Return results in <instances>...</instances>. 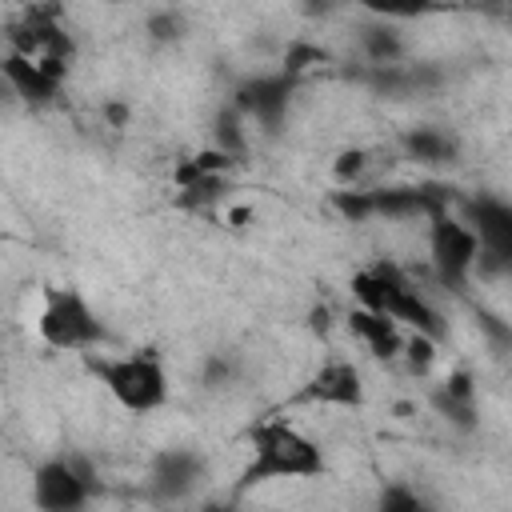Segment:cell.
Masks as SVG:
<instances>
[{"instance_id": "cell-11", "label": "cell", "mask_w": 512, "mask_h": 512, "mask_svg": "<svg viewBox=\"0 0 512 512\" xmlns=\"http://www.w3.org/2000/svg\"><path fill=\"white\" fill-rule=\"evenodd\" d=\"M372 168H376V152L364 148V144H348V148H340V152L332 156V164H328L336 188H368Z\"/></svg>"}, {"instance_id": "cell-14", "label": "cell", "mask_w": 512, "mask_h": 512, "mask_svg": "<svg viewBox=\"0 0 512 512\" xmlns=\"http://www.w3.org/2000/svg\"><path fill=\"white\" fill-rule=\"evenodd\" d=\"M376 512H436V508H432L416 488H408V484H388V488L380 492Z\"/></svg>"}, {"instance_id": "cell-15", "label": "cell", "mask_w": 512, "mask_h": 512, "mask_svg": "<svg viewBox=\"0 0 512 512\" xmlns=\"http://www.w3.org/2000/svg\"><path fill=\"white\" fill-rule=\"evenodd\" d=\"M144 32H148L152 40H160V44L180 40V36H184V16L172 12V8H160V12H152V16L144 20Z\"/></svg>"}, {"instance_id": "cell-9", "label": "cell", "mask_w": 512, "mask_h": 512, "mask_svg": "<svg viewBox=\"0 0 512 512\" xmlns=\"http://www.w3.org/2000/svg\"><path fill=\"white\" fill-rule=\"evenodd\" d=\"M0 72H4L8 92H12V96H20L24 104H36V108H40V104H52V100H56V92H60V80H56L44 64H36L32 56L4 52Z\"/></svg>"}, {"instance_id": "cell-12", "label": "cell", "mask_w": 512, "mask_h": 512, "mask_svg": "<svg viewBox=\"0 0 512 512\" xmlns=\"http://www.w3.org/2000/svg\"><path fill=\"white\" fill-rule=\"evenodd\" d=\"M360 52H364V60L372 68H392L396 60H404V40L388 24H368L360 32Z\"/></svg>"}, {"instance_id": "cell-8", "label": "cell", "mask_w": 512, "mask_h": 512, "mask_svg": "<svg viewBox=\"0 0 512 512\" xmlns=\"http://www.w3.org/2000/svg\"><path fill=\"white\" fill-rule=\"evenodd\" d=\"M344 324H348L352 340H356L368 356H376V360H400V352H404V336H408V332H404L392 316L372 312V308H356V304H352V312L344 316Z\"/></svg>"}, {"instance_id": "cell-2", "label": "cell", "mask_w": 512, "mask_h": 512, "mask_svg": "<svg viewBox=\"0 0 512 512\" xmlns=\"http://www.w3.org/2000/svg\"><path fill=\"white\" fill-rule=\"evenodd\" d=\"M84 372L112 396L116 408L132 416H152L168 404V368L156 352H88L80 356Z\"/></svg>"}, {"instance_id": "cell-10", "label": "cell", "mask_w": 512, "mask_h": 512, "mask_svg": "<svg viewBox=\"0 0 512 512\" xmlns=\"http://www.w3.org/2000/svg\"><path fill=\"white\" fill-rule=\"evenodd\" d=\"M400 148L416 164H452L456 152H460L456 136H448L444 128H408L400 136Z\"/></svg>"}, {"instance_id": "cell-4", "label": "cell", "mask_w": 512, "mask_h": 512, "mask_svg": "<svg viewBox=\"0 0 512 512\" xmlns=\"http://www.w3.org/2000/svg\"><path fill=\"white\" fill-rule=\"evenodd\" d=\"M100 492L96 472L84 456H48L32 468L28 496L36 512H84Z\"/></svg>"}, {"instance_id": "cell-17", "label": "cell", "mask_w": 512, "mask_h": 512, "mask_svg": "<svg viewBox=\"0 0 512 512\" xmlns=\"http://www.w3.org/2000/svg\"><path fill=\"white\" fill-rule=\"evenodd\" d=\"M308 328H312V332H320V336H324V332H328V328H332V308H328V304H316V308H312V312H308Z\"/></svg>"}, {"instance_id": "cell-5", "label": "cell", "mask_w": 512, "mask_h": 512, "mask_svg": "<svg viewBox=\"0 0 512 512\" xmlns=\"http://www.w3.org/2000/svg\"><path fill=\"white\" fill-rule=\"evenodd\" d=\"M476 260H480V240L464 224V216H452V208L436 212L428 220V264H432V272L448 288H460L476 272Z\"/></svg>"}, {"instance_id": "cell-6", "label": "cell", "mask_w": 512, "mask_h": 512, "mask_svg": "<svg viewBox=\"0 0 512 512\" xmlns=\"http://www.w3.org/2000/svg\"><path fill=\"white\" fill-rule=\"evenodd\" d=\"M300 400L320 404V408H360L364 404V376L352 360L344 356H328L308 384L300 388Z\"/></svg>"}, {"instance_id": "cell-7", "label": "cell", "mask_w": 512, "mask_h": 512, "mask_svg": "<svg viewBox=\"0 0 512 512\" xmlns=\"http://www.w3.org/2000/svg\"><path fill=\"white\" fill-rule=\"evenodd\" d=\"M204 476H208V468H204V456L200 452H192V448H168V452H160L152 460L148 484H152V492L160 500H184V496H192L200 488Z\"/></svg>"}, {"instance_id": "cell-16", "label": "cell", "mask_w": 512, "mask_h": 512, "mask_svg": "<svg viewBox=\"0 0 512 512\" xmlns=\"http://www.w3.org/2000/svg\"><path fill=\"white\" fill-rule=\"evenodd\" d=\"M256 220V208H248V204H228L224 208V224L228 228H248Z\"/></svg>"}, {"instance_id": "cell-3", "label": "cell", "mask_w": 512, "mask_h": 512, "mask_svg": "<svg viewBox=\"0 0 512 512\" xmlns=\"http://www.w3.org/2000/svg\"><path fill=\"white\" fill-rule=\"evenodd\" d=\"M36 336L44 348L76 352V356L100 352L108 344V328L80 288H44V300L36 312Z\"/></svg>"}, {"instance_id": "cell-1", "label": "cell", "mask_w": 512, "mask_h": 512, "mask_svg": "<svg viewBox=\"0 0 512 512\" xmlns=\"http://www.w3.org/2000/svg\"><path fill=\"white\" fill-rule=\"evenodd\" d=\"M324 476V448L300 424L268 416L248 432V464L240 472V492L276 480H316Z\"/></svg>"}, {"instance_id": "cell-13", "label": "cell", "mask_w": 512, "mask_h": 512, "mask_svg": "<svg viewBox=\"0 0 512 512\" xmlns=\"http://www.w3.org/2000/svg\"><path fill=\"white\" fill-rule=\"evenodd\" d=\"M400 360H404V368H408L412 376H428V372L440 364V340H436V336H424V332H408Z\"/></svg>"}]
</instances>
